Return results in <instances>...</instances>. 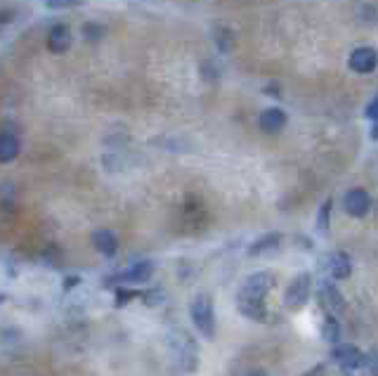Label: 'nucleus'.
<instances>
[{
	"label": "nucleus",
	"mask_w": 378,
	"mask_h": 376,
	"mask_svg": "<svg viewBox=\"0 0 378 376\" xmlns=\"http://www.w3.org/2000/svg\"><path fill=\"white\" fill-rule=\"evenodd\" d=\"M329 213H331V202H324V206L319 209V216H317V230L329 232Z\"/></svg>",
	"instance_id": "f3484780"
},
{
	"label": "nucleus",
	"mask_w": 378,
	"mask_h": 376,
	"mask_svg": "<svg viewBox=\"0 0 378 376\" xmlns=\"http://www.w3.org/2000/svg\"><path fill=\"white\" fill-rule=\"evenodd\" d=\"M317 301L329 315H338L345 310V298L331 280H322L317 287Z\"/></svg>",
	"instance_id": "423d86ee"
},
{
	"label": "nucleus",
	"mask_w": 378,
	"mask_h": 376,
	"mask_svg": "<svg viewBox=\"0 0 378 376\" xmlns=\"http://www.w3.org/2000/svg\"><path fill=\"white\" fill-rule=\"evenodd\" d=\"M45 5L60 10V8H74V5H81V0H45Z\"/></svg>",
	"instance_id": "a211bd4d"
},
{
	"label": "nucleus",
	"mask_w": 378,
	"mask_h": 376,
	"mask_svg": "<svg viewBox=\"0 0 378 376\" xmlns=\"http://www.w3.org/2000/svg\"><path fill=\"white\" fill-rule=\"evenodd\" d=\"M275 287V275L272 272H253L241 284L239 294H237V308L241 315H246L253 322H265L267 308H265V298Z\"/></svg>",
	"instance_id": "f257e3e1"
},
{
	"label": "nucleus",
	"mask_w": 378,
	"mask_h": 376,
	"mask_svg": "<svg viewBox=\"0 0 378 376\" xmlns=\"http://www.w3.org/2000/svg\"><path fill=\"white\" fill-rule=\"evenodd\" d=\"M135 294L133 291H126V289H119V298H116V306H126V301H130Z\"/></svg>",
	"instance_id": "aec40b11"
},
{
	"label": "nucleus",
	"mask_w": 378,
	"mask_h": 376,
	"mask_svg": "<svg viewBox=\"0 0 378 376\" xmlns=\"http://www.w3.org/2000/svg\"><path fill=\"white\" fill-rule=\"evenodd\" d=\"M246 376H267V374L260 372V369H256V372H251V374H246Z\"/></svg>",
	"instance_id": "4be33fe9"
},
{
	"label": "nucleus",
	"mask_w": 378,
	"mask_h": 376,
	"mask_svg": "<svg viewBox=\"0 0 378 376\" xmlns=\"http://www.w3.org/2000/svg\"><path fill=\"white\" fill-rule=\"evenodd\" d=\"M189 315H192L194 327L199 329L201 336H206L208 341L215 339V308L213 298L208 294H199L189 306Z\"/></svg>",
	"instance_id": "7ed1b4c3"
},
{
	"label": "nucleus",
	"mask_w": 378,
	"mask_h": 376,
	"mask_svg": "<svg viewBox=\"0 0 378 376\" xmlns=\"http://www.w3.org/2000/svg\"><path fill=\"white\" fill-rule=\"evenodd\" d=\"M310 291H312V277L310 272H301V275H296L289 284V289H286L284 294V306L289 310H301L305 308V303L310 301Z\"/></svg>",
	"instance_id": "20e7f679"
},
{
	"label": "nucleus",
	"mask_w": 378,
	"mask_h": 376,
	"mask_svg": "<svg viewBox=\"0 0 378 376\" xmlns=\"http://www.w3.org/2000/svg\"><path fill=\"white\" fill-rule=\"evenodd\" d=\"M322 336H324V341L331 343V346L341 343V322H338L336 315L327 313V320H324V327H322Z\"/></svg>",
	"instance_id": "2eb2a0df"
},
{
	"label": "nucleus",
	"mask_w": 378,
	"mask_h": 376,
	"mask_svg": "<svg viewBox=\"0 0 378 376\" xmlns=\"http://www.w3.org/2000/svg\"><path fill=\"white\" fill-rule=\"evenodd\" d=\"M343 206L353 218H364L371 209V197L364 190H360V187H355V190H350L345 194Z\"/></svg>",
	"instance_id": "0eeeda50"
},
{
	"label": "nucleus",
	"mask_w": 378,
	"mask_h": 376,
	"mask_svg": "<svg viewBox=\"0 0 378 376\" xmlns=\"http://www.w3.org/2000/svg\"><path fill=\"white\" fill-rule=\"evenodd\" d=\"M152 272H154L152 263H147V261L145 263H135V265H130L126 272H123L119 280L126 282V284H145V282H149Z\"/></svg>",
	"instance_id": "9b49d317"
},
{
	"label": "nucleus",
	"mask_w": 378,
	"mask_h": 376,
	"mask_svg": "<svg viewBox=\"0 0 378 376\" xmlns=\"http://www.w3.org/2000/svg\"><path fill=\"white\" fill-rule=\"evenodd\" d=\"M331 360L341 369H345V372H355V369L367 365V355L357 346H353V343H336L331 348Z\"/></svg>",
	"instance_id": "39448f33"
},
{
	"label": "nucleus",
	"mask_w": 378,
	"mask_h": 376,
	"mask_svg": "<svg viewBox=\"0 0 378 376\" xmlns=\"http://www.w3.org/2000/svg\"><path fill=\"white\" fill-rule=\"evenodd\" d=\"M166 343L171 348V353L175 355L178 365L185 369L187 374L197 372L199 369V346L194 341V336L185 332L182 327H173L171 332L166 334Z\"/></svg>",
	"instance_id": "f03ea898"
},
{
	"label": "nucleus",
	"mask_w": 378,
	"mask_h": 376,
	"mask_svg": "<svg viewBox=\"0 0 378 376\" xmlns=\"http://www.w3.org/2000/svg\"><path fill=\"white\" fill-rule=\"evenodd\" d=\"M93 246L97 251H100L102 256H116V251H119V239L112 230H97L93 235Z\"/></svg>",
	"instance_id": "9d476101"
},
{
	"label": "nucleus",
	"mask_w": 378,
	"mask_h": 376,
	"mask_svg": "<svg viewBox=\"0 0 378 376\" xmlns=\"http://www.w3.org/2000/svg\"><path fill=\"white\" fill-rule=\"evenodd\" d=\"M378 64V55L374 48H357L353 55H350V69L357 71V74H371Z\"/></svg>",
	"instance_id": "6e6552de"
},
{
	"label": "nucleus",
	"mask_w": 378,
	"mask_h": 376,
	"mask_svg": "<svg viewBox=\"0 0 378 376\" xmlns=\"http://www.w3.org/2000/svg\"><path fill=\"white\" fill-rule=\"evenodd\" d=\"M367 116H369V119L378 121V97H376V100H374V102H371V105H369V109H367Z\"/></svg>",
	"instance_id": "412c9836"
},
{
	"label": "nucleus",
	"mask_w": 378,
	"mask_h": 376,
	"mask_svg": "<svg viewBox=\"0 0 378 376\" xmlns=\"http://www.w3.org/2000/svg\"><path fill=\"white\" fill-rule=\"evenodd\" d=\"M48 48L52 50V53H57V55L67 53V50L71 48V31H69V27H64V24L52 27L50 36H48Z\"/></svg>",
	"instance_id": "1a4fd4ad"
},
{
	"label": "nucleus",
	"mask_w": 378,
	"mask_h": 376,
	"mask_svg": "<svg viewBox=\"0 0 378 376\" xmlns=\"http://www.w3.org/2000/svg\"><path fill=\"white\" fill-rule=\"evenodd\" d=\"M284 126H286V114L282 109L272 107L260 114V128H263L265 133H279Z\"/></svg>",
	"instance_id": "f8f14e48"
},
{
	"label": "nucleus",
	"mask_w": 378,
	"mask_h": 376,
	"mask_svg": "<svg viewBox=\"0 0 378 376\" xmlns=\"http://www.w3.org/2000/svg\"><path fill=\"white\" fill-rule=\"evenodd\" d=\"M279 242H282V237H279V235H265V237H260V239H256V242L251 244L249 254H251V256L267 254V251L277 249V246H279Z\"/></svg>",
	"instance_id": "dca6fc26"
},
{
	"label": "nucleus",
	"mask_w": 378,
	"mask_h": 376,
	"mask_svg": "<svg viewBox=\"0 0 378 376\" xmlns=\"http://www.w3.org/2000/svg\"><path fill=\"white\" fill-rule=\"evenodd\" d=\"M17 154H19L17 135H12V133L0 135V161H3V164H8V161L17 159Z\"/></svg>",
	"instance_id": "4468645a"
},
{
	"label": "nucleus",
	"mask_w": 378,
	"mask_h": 376,
	"mask_svg": "<svg viewBox=\"0 0 378 376\" xmlns=\"http://www.w3.org/2000/svg\"><path fill=\"white\" fill-rule=\"evenodd\" d=\"M329 272H331V280H348L350 272H353V263H350L348 254L338 251L329 258Z\"/></svg>",
	"instance_id": "ddd939ff"
},
{
	"label": "nucleus",
	"mask_w": 378,
	"mask_h": 376,
	"mask_svg": "<svg viewBox=\"0 0 378 376\" xmlns=\"http://www.w3.org/2000/svg\"><path fill=\"white\" fill-rule=\"evenodd\" d=\"M367 367H369L371 374L378 376V350H374V353L367 355Z\"/></svg>",
	"instance_id": "6ab92c4d"
}]
</instances>
